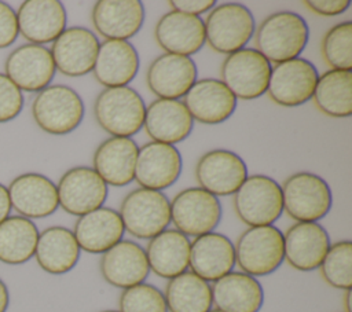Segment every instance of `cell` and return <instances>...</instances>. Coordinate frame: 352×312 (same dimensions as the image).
<instances>
[{
  "mask_svg": "<svg viewBox=\"0 0 352 312\" xmlns=\"http://www.w3.org/2000/svg\"><path fill=\"white\" fill-rule=\"evenodd\" d=\"M323 280L340 290L352 287V242L338 241L331 243L319 265Z\"/></svg>",
  "mask_w": 352,
  "mask_h": 312,
  "instance_id": "8d00e7d4",
  "label": "cell"
},
{
  "mask_svg": "<svg viewBox=\"0 0 352 312\" xmlns=\"http://www.w3.org/2000/svg\"><path fill=\"white\" fill-rule=\"evenodd\" d=\"M304 5L312 12L322 16H336L345 12L351 1L349 0H307Z\"/></svg>",
  "mask_w": 352,
  "mask_h": 312,
  "instance_id": "60d3db41",
  "label": "cell"
},
{
  "mask_svg": "<svg viewBox=\"0 0 352 312\" xmlns=\"http://www.w3.org/2000/svg\"><path fill=\"white\" fill-rule=\"evenodd\" d=\"M59 206L69 214L82 216L102 208L107 198V184L89 166H74L58 181Z\"/></svg>",
  "mask_w": 352,
  "mask_h": 312,
  "instance_id": "4fadbf2b",
  "label": "cell"
},
{
  "mask_svg": "<svg viewBox=\"0 0 352 312\" xmlns=\"http://www.w3.org/2000/svg\"><path fill=\"white\" fill-rule=\"evenodd\" d=\"M232 205L238 219L246 225H272L283 213L280 186L270 176H248L234 194Z\"/></svg>",
  "mask_w": 352,
  "mask_h": 312,
  "instance_id": "ba28073f",
  "label": "cell"
},
{
  "mask_svg": "<svg viewBox=\"0 0 352 312\" xmlns=\"http://www.w3.org/2000/svg\"><path fill=\"white\" fill-rule=\"evenodd\" d=\"M221 213L219 198L201 187L184 188L170 201V221L186 236L197 238L212 232L219 225Z\"/></svg>",
  "mask_w": 352,
  "mask_h": 312,
  "instance_id": "30bf717a",
  "label": "cell"
},
{
  "mask_svg": "<svg viewBox=\"0 0 352 312\" xmlns=\"http://www.w3.org/2000/svg\"><path fill=\"white\" fill-rule=\"evenodd\" d=\"M308 40V23L293 11H278L268 15L254 32L256 49L275 65L300 58Z\"/></svg>",
  "mask_w": 352,
  "mask_h": 312,
  "instance_id": "6da1fadb",
  "label": "cell"
},
{
  "mask_svg": "<svg viewBox=\"0 0 352 312\" xmlns=\"http://www.w3.org/2000/svg\"><path fill=\"white\" fill-rule=\"evenodd\" d=\"M81 249L72 230L52 225L38 234L34 257L40 268L52 275L72 271L80 258Z\"/></svg>",
  "mask_w": 352,
  "mask_h": 312,
  "instance_id": "1f68e13d",
  "label": "cell"
},
{
  "mask_svg": "<svg viewBox=\"0 0 352 312\" xmlns=\"http://www.w3.org/2000/svg\"><path fill=\"white\" fill-rule=\"evenodd\" d=\"M235 267V250L231 239L220 232H208L194 238L190 247L188 268L206 282H214Z\"/></svg>",
  "mask_w": 352,
  "mask_h": 312,
  "instance_id": "cb8c5ba5",
  "label": "cell"
},
{
  "mask_svg": "<svg viewBox=\"0 0 352 312\" xmlns=\"http://www.w3.org/2000/svg\"><path fill=\"white\" fill-rule=\"evenodd\" d=\"M99 269L109 285L122 290L143 283L150 274L144 249L128 239L120 241L102 254Z\"/></svg>",
  "mask_w": 352,
  "mask_h": 312,
  "instance_id": "7402d4cb",
  "label": "cell"
},
{
  "mask_svg": "<svg viewBox=\"0 0 352 312\" xmlns=\"http://www.w3.org/2000/svg\"><path fill=\"white\" fill-rule=\"evenodd\" d=\"M235 264L250 276H265L283 263V232L275 225L246 228L234 243Z\"/></svg>",
  "mask_w": 352,
  "mask_h": 312,
  "instance_id": "8992f818",
  "label": "cell"
},
{
  "mask_svg": "<svg viewBox=\"0 0 352 312\" xmlns=\"http://www.w3.org/2000/svg\"><path fill=\"white\" fill-rule=\"evenodd\" d=\"M6 76L21 89L40 92L55 76V63L48 48L37 44H23L14 49L4 63Z\"/></svg>",
  "mask_w": 352,
  "mask_h": 312,
  "instance_id": "9a60e30c",
  "label": "cell"
},
{
  "mask_svg": "<svg viewBox=\"0 0 352 312\" xmlns=\"http://www.w3.org/2000/svg\"><path fill=\"white\" fill-rule=\"evenodd\" d=\"M118 312H168L164 293L144 282L124 289L118 298Z\"/></svg>",
  "mask_w": 352,
  "mask_h": 312,
  "instance_id": "74e56055",
  "label": "cell"
},
{
  "mask_svg": "<svg viewBox=\"0 0 352 312\" xmlns=\"http://www.w3.org/2000/svg\"><path fill=\"white\" fill-rule=\"evenodd\" d=\"M324 63L333 70H352V22L345 21L330 27L320 41Z\"/></svg>",
  "mask_w": 352,
  "mask_h": 312,
  "instance_id": "d590c367",
  "label": "cell"
},
{
  "mask_svg": "<svg viewBox=\"0 0 352 312\" xmlns=\"http://www.w3.org/2000/svg\"><path fill=\"white\" fill-rule=\"evenodd\" d=\"M172 11L182 12L186 15L199 16L204 12H208L216 5L214 0H172L169 1Z\"/></svg>",
  "mask_w": 352,
  "mask_h": 312,
  "instance_id": "b9f144b4",
  "label": "cell"
},
{
  "mask_svg": "<svg viewBox=\"0 0 352 312\" xmlns=\"http://www.w3.org/2000/svg\"><path fill=\"white\" fill-rule=\"evenodd\" d=\"M271 69V63L256 48L245 47L224 58L220 77L236 99L253 100L267 93Z\"/></svg>",
  "mask_w": 352,
  "mask_h": 312,
  "instance_id": "9c48e42d",
  "label": "cell"
},
{
  "mask_svg": "<svg viewBox=\"0 0 352 312\" xmlns=\"http://www.w3.org/2000/svg\"><path fill=\"white\" fill-rule=\"evenodd\" d=\"M330 245L319 223H294L283 234V260L297 271L309 272L319 268Z\"/></svg>",
  "mask_w": 352,
  "mask_h": 312,
  "instance_id": "ac0fdd59",
  "label": "cell"
},
{
  "mask_svg": "<svg viewBox=\"0 0 352 312\" xmlns=\"http://www.w3.org/2000/svg\"><path fill=\"white\" fill-rule=\"evenodd\" d=\"M99 40L87 27H66L50 49L55 69L67 77H81L92 71L99 51Z\"/></svg>",
  "mask_w": 352,
  "mask_h": 312,
  "instance_id": "5bb4252c",
  "label": "cell"
},
{
  "mask_svg": "<svg viewBox=\"0 0 352 312\" xmlns=\"http://www.w3.org/2000/svg\"><path fill=\"white\" fill-rule=\"evenodd\" d=\"M318 70L312 62L294 58L271 69L267 95L282 107H297L312 99L318 81Z\"/></svg>",
  "mask_w": 352,
  "mask_h": 312,
  "instance_id": "8fae6325",
  "label": "cell"
},
{
  "mask_svg": "<svg viewBox=\"0 0 352 312\" xmlns=\"http://www.w3.org/2000/svg\"><path fill=\"white\" fill-rule=\"evenodd\" d=\"M191 242L177 230H165L151 238L144 249L150 271L164 279H172L187 271Z\"/></svg>",
  "mask_w": 352,
  "mask_h": 312,
  "instance_id": "4dcf8cb0",
  "label": "cell"
},
{
  "mask_svg": "<svg viewBox=\"0 0 352 312\" xmlns=\"http://www.w3.org/2000/svg\"><path fill=\"white\" fill-rule=\"evenodd\" d=\"M205 43L219 54L230 55L246 47L256 32L252 11L241 3L214 5L204 21Z\"/></svg>",
  "mask_w": 352,
  "mask_h": 312,
  "instance_id": "277c9868",
  "label": "cell"
},
{
  "mask_svg": "<svg viewBox=\"0 0 352 312\" xmlns=\"http://www.w3.org/2000/svg\"><path fill=\"white\" fill-rule=\"evenodd\" d=\"M11 208L26 219L51 216L59 208L55 183L44 175L28 172L16 176L8 186Z\"/></svg>",
  "mask_w": 352,
  "mask_h": 312,
  "instance_id": "d6986e66",
  "label": "cell"
},
{
  "mask_svg": "<svg viewBox=\"0 0 352 312\" xmlns=\"http://www.w3.org/2000/svg\"><path fill=\"white\" fill-rule=\"evenodd\" d=\"M81 96L67 85H48L32 102V117L37 126L50 135L73 132L84 118Z\"/></svg>",
  "mask_w": 352,
  "mask_h": 312,
  "instance_id": "5b68a950",
  "label": "cell"
},
{
  "mask_svg": "<svg viewBox=\"0 0 352 312\" xmlns=\"http://www.w3.org/2000/svg\"><path fill=\"white\" fill-rule=\"evenodd\" d=\"M23 107L22 91L0 73V122H8L19 115Z\"/></svg>",
  "mask_w": 352,
  "mask_h": 312,
  "instance_id": "f35d334b",
  "label": "cell"
},
{
  "mask_svg": "<svg viewBox=\"0 0 352 312\" xmlns=\"http://www.w3.org/2000/svg\"><path fill=\"white\" fill-rule=\"evenodd\" d=\"M316 109L327 117L346 118L352 114V70L329 69L318 77L312 95Z\"/></svg>",
  "mask_w": 352,
  "mask_h": 312,
  "instance_id": "d6a6232c",
  "label": "cell"
},
{
  "mask_svg": "<svg viewBox=\"0 0 352 312\" xmlns=\"http://www.w3.org/2000/svg\"><path fill=\"white\" fill-rule=\"evenodd\" d=\"M344 298H342V302H344V311L345 312H352V308H351V289L349 290H344Z\"/></svg>",
  "mask_w": 352,
  "mask_h": 312,
  "instance_id": "f6af8a7d",
  "label": "cell"
},
{
  "mask_svg": "<svg viewBox=\"0 0 352 312\" xmlns=\"http://www.w3.org/2000/svg\"><path fill=\"white\" fill-rule=\"evenodd\" d=\"M19 33L29 44L54 43L66 29L67 14L58 0H26L16 12Z\"/></svg>",
  "mask_w": 352,
  "mask_h": 312,
  "instance_id": "ffe728a7",
  "label": "cell"
},
{
  "mask_svg": "<svg viewBox=\"0 0 352 312\" xmlns=\"http://www.w3.org/2000/svg\"><path fill=\"white\" fill-rule=\"evenodd\" d=\"M154 37L166 54L190 56L205 44L204 21L199 16L169 11L155 23Z\"/></svg>",
  "mask_w": 352,
  "mask_h": 312,
  "instance_id": "d4e9b609",
  "label": "cell"
},
{
  "mask_svg": "<svg viewBox=\"0 0 352 312\" xmlns=\"http://www.w3.org/2000/svg\"><path fill=\"white\" fill-rule=\"evenodd\" d=\"M73 234L81 250L103 254L122 241L125 228L121 216L111 208H99L77 219Z\"/></svg>",
  "mask_w": 352,
  "mask_h": 312,
  "instance_id": "f1b7e54d",
  "label": "cell"
},
{
  "mask_svg": "<svg viewBox=\"0 0 352 312\" xmlns=\"http://www.w3.org/2000/svg\"><path fill=\"white\" fill-rule=\"evenodd\" d=\"M10 210H11V202H10L8 190L0 183V223L10 216Z\"/></svg>",
  "mask_w": 352,
  "mask_h": 312,
  "instance_id": "7bdbcfd3",
  "label": "cell"
},
{
  "mask_svg": "<svg viewBox=\"0 0 352 312\" xmlns=\"http://www.w3.org/2000/svg\"><path fill=\"white\" fill-rule=\"evenodd\" d=\"M10 302V296H8V289L6 283L0 279V312H6L8 308Z\"/></svg>",
  "mask_w": 352,
  "mask_h": 312,
  "instance_id": "ee69618b",
  "label": "cell"
},
{
  "mask_svg": "<svg viewBox=\"0 0 352 312\" xmlns=\"http://www.w3.org/2000/svg\"><path fill=\"white\" fill-rule=\"evenodd\" d=\"M194 120L182 100L155 99L146 106L143 128L153 142L176 144L187 139Z\"/></svg>",
  "mask_w": 352,
  "mask_h": 312,
  "instance_id": "484cf974",
  "label": "cell"
},
{
  "mask_svg": "<svg viewBox=\"0 0 352 312\" xmlns=\"http://www.w3.org/2000/svg\"><path fill=\"white\" fill-rule=\"evenodd\" d=\"M164 297L169 312H209L213 307L209 282L191 271L169 279Z\"/></svg>",
  "mask_w": 352,
  "mask_h": 312,
  "instance_id": "836d02e7",
  "label": "cell"
},
{
  "mask_svg": "<svg viewBox=\"0 0 352 312\" xmlns=\"http://www.w3.org/2000/svg\"><path fill=\"white\" fill-rule=\"evenodd\" d=\"M146 104L131 87L104 88L95 99L94 117L98 125L110 136L131 137L144 124Z\"/></svg>",
  "mask_w": 352,
  "mask_h": 312,
  "instance_id": "7a4b0ae2",
  "label": "cell"
},
{
  "mask_svg": "<svg viewBox=\"0 0 352 312\" xmlns=\"http://www.w3.org/2000/svg\"><path fill=\"white\" fill-rule=\"evenodd\" d=\"M210 289L213 305L224 312H258L264 304L261 283L245 272L231 271Z\"/></svg>",
  "mask_w": 352,
  "mask_h": 312,
  "instance_id": "f546056e",
  "label": "cell"
},
{
  "mask_svg": "<svg viewBox=\"0 0 352 312\" xmlns=\"http://www.w3.org/2000/svg\"><path fill=\"white\" fill-rule=\"evenodd\" d=\"M182 102L192 120L206 125L227 121L236 109V98L217 78L197 80Z\"/></svg>",
  "mask_w": 352,
  "mask_h": 312,
  "instance_id": "44dd1931",
  "label": "cell"
},
{
  "mask_svg": "<svg viewBox=\"0 0 352 312\" xmlns=\"http://www.w3.org/2000/svg\"><path fill=\"white\" fill-rule=\"evenodd\" d=\"M91 21L106 40H128L144 23V5L139 0H99L92 7Z\"/></svg>",
  "mask_w": 352,
  "mask_h": 312,
  "instance_id": "603a6c76",
  "label": "cell"
},
{
  "mask_svg": "<svg viewBox=\"0 0 352 312\" xmlns=\"http://www.w3.org/2000/svg\"><path fill=\"white\" fill-rule=\"evenodd\" d=\"M209 312H224V311H220V309H216V308H214V309H210Z\"/></svg>",
  "mask_w": 352,
  "mask_h": 312,
  "instance_id": "bcb514c9",
  "label": "cell"
},
{
  "mask_svg": "<svg viewBox=\"0 0 352 312\" xmlns=\"http://www.w3.org/2000/svg\"><path fill=\"white\" fill-rule=\"evenodd\" d=\"M248 177L242 157L226 148H213L199 157L195 179L199 187L214 197L234 195Z\"/></svg>",
  "mask_w": 352,
  "mask_h": 312,
  "instance_id": "7c38bea8",
  "label": "cell"
},
{
  "mask_svg": "<svg viewBox=\"0 0 352 312\" xmlns=\"http://www.w3.org/2000/svg\"><path fill=\"white\" fill-rule=\"evenodd\" d=\"M100 312H118V311H113V309H106V311H100Z\"/></svg>",
  "mask_w": 352,
  "mask_h": 312,
  "instance_id": "7dc6e473",
  "label": "cell"
},
{
  "mask_svg": "<svg viewBox=\"0 0 352 312\" xmlns=\"http://www.w3.org/2000/svg\"><path fill=\"white\" fill-rule=\"evenodd\" d=\"M118 213L128 234L150 241L170 224V201L161 191L139 187L125 195Z\"/></svg>",
  "mask_w": 352,
  "mask_h": 312,
  "instance_id": "52a82bcc",
  "label": "cell"
},
{
  "mask_svg": "<svg viewBox=\"0 0 352 312\" xmlns=\"http://www.w3.org/2000/svg\"><path fill=\"white\" fill-rule=\"evenodd\" d=\"M182 165V155L175 146L148 142L139 148L135 180L142 188L162 191L177 181Z\"/></svg>",
  "mask_w": 352,
  "mask_h": 312,
  "instance_id": "2e32d148",
  "label": "cell"
},
{
  "mask_svg": "<svg viewBox=\"0 0 352 312\" xmlns=\"http://www.w3.org/2000/svg\"><path fill=\"white\" fill-rule=\"evenodd\" d=\"M36 224L22 216H8L0 223V261L19 265L29 261L38 241Z\"/></svg>",
  "mask_w": 352,
  "mask_h": 312,
  "instance_id": "e575fe53",
  "label": "cell"
},
{
  "mask_svg": "<svg viewBox=\"0 0 352 312\" xmlns=\"http://www.w3.org/2000/svg\"><path fill=\"white\" fill-rule=\"evenodd\" d=\"M139 71V54L128 40H104L99 45L92 69L95 80L104 88L126 87Z\"/></svg>",
  "mask_w": 352,
  "mask_h": 312,
  "instance_id": "83f0119b",
  "label": "cell"
},
{
  "mask_svg": "<svg viewBox=\"0 0 352 312\" xmlns=\"http://www.w3.org/2000/svg\"><path fill=\"white\" fill-rule=\"evenodd\" d=\"M139 147L131 137L110 136L94 153V170L106 184L128 186L135 180V166Z\"/></svg>",
  "mask_w": 352,
  "mask_h": 312,
  "instance_id": "4316f807",
  "label": "cell"
},
{
  "mask_svg": "<svg viewBox=\"0 0 352 312\" xmlns=\"http://www.w3.org/2000/svg\"><path fill=\"white\" fill-rule=\"evenodd\" d=\"M18 34L16 12L7 3L0 1V49L14 44Z\"/></svg>",
  "mask_w": 352,
  "mask_h": 312,
  "instance_id": "ab89813d",
  "label": "cell"
},
{
  "mask_svg": "<svg viewBox=\"0 0 352 312\" xmlns=\"http://www.w3.org/2000/svg\"><path fill=\"white\" fill-rule=\"evenodd\" d=\"M197 65L190 56L164 52L150 63L146 84L157 99L179 100L197 81Z\"/></svg>",
  "mask_w": 352,
  "mask_h": 312,
  "instance_id": "e0dca14e",
  "label": "cell"
},
{
  "mask_svg": "<svg viewBox=\"0 0 352 312\" xmlns=\"http://www.w3.org/2000/svg\"><path fill=\"white\" fill-rule=\"evenodd\" d=\"M283 212L296 223H318L331 209L333 194L324 179L312 172H296L280 186Z\"/></svg>",
  "mask_w": 352,
  "mask_h": 312,
  "instance_id": "3957f363",
  "label": "cell"
}]
</instances>
